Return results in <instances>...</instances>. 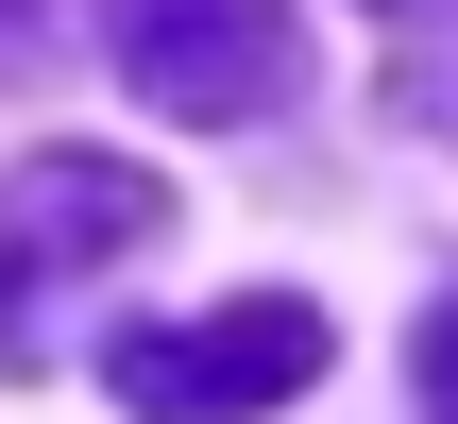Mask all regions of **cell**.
I'll use <instances>...</instances> for the list:
<instances>
[{
    "label": "cell",
    "mask_w": 458,
    "mask_h": 424,
    "mask_svg": "<svg viewBox=\"0 0 458 424\" xmlns=\"http://www.w3.org/2000/svg\"><path fill=\"white\" fill-rule=\"evenodd\" d=\"M153 238H170V187L136 153H34V170H0V374H34L68 289H102Z\"/></svg>",
    "instance_id": "6da1fadb"
},
{
    "label": "cell",
    "mask_w": 458,
    "mask_h": 424,
    "mask_svg": "<svg viewBox=\"0 0 458 424\" xmlns=\"http://www.w3.org/2000/svg\"><path fill=\"white\" fill-rule=\"evenodd\" d=\"M323 357H340V340H323V306L255 289V306H204V323H136V340L102 357V391H119L136 424H272Z\"/></svg>",
    "instance_id": "7a4b0ae2"
},
{
    "label": "cell",
    "mask_w": 458,
    "mask_h": 424,
    "mask_svg": "<svg viewBox=\"0 0 458 424\" xmlns=\"http://www.w3.org/2000/svg\"><path fill=\"white\" fill-rule=\"evenodd\" d=\"M102 51H119L136 102H170L204 136H238V119H272L306 85V17L289 0H102Z\"/></svg>",
    "instance_id": "3957f363"
},
{
    "label": "cell",
    "mask_w": 458,
    "mask_h": 424,
    "mask_svg": "<svg viewBox=\"0 0 458 424\" xmlns=\"http://www.w3.org/2000/svg\"><path fill=\"white\" fill-rule=\"evenodd\" d=\"M425 424H458V289H442V323H425Z\"/></svg>",
    "instance_id": "277c9868"
},
{
    "label": "cell",
    "mask_w": 458,
    "mask_h": 424,
    "mask_svg": "<svg viewBox=\"0 0 458 424\" xmlns=\"http://www.w3.org/2000/svg\"><path fill=\"white\" fill-rule=\"evenodd\" d=\"M51 17H68V0H0V68H17V51H34Z\"/></svg>",
    "instance_id": "5b68a950"
}]
</instances>
